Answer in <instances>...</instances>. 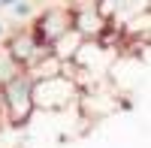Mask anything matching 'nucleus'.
<instances>
[{
    "instance_id": "1",
    "label": "nucleus",
    "mask_w": 151,
    "mask_h": 148,
    "mask_svg": "<svg viewBox=\"0 0 151 148\" xmlns=\"http://www.w3.org/2000/svg\"><path fill=\"white\" fill-rule=\"evenodd\" d=\"M82 85L73 76H58V79H45L36 82L33 88V100H36V112H64V109L82 103Z\"/></svg>"
},
{
    "instance_id": "2",
    "label": "nucleus",
    "mask_w": 151,
    "mask_h": 148,
    "mask_svg": "<svg viewBox=\"0 0 151 148\" xmlns=\"http://www.w3.org/2000/svg\"><path fill=\"white\" fill-rule=\"evenodd\" d=\"M33 88L36 82L27 70H18L6 85H3V106H6V121L9 124H27L36 112V100H33Z\"/></svg>"
},
{
    "instance_id": "3",
    "label": "nucleus",
    "mask_w": 151,
    "mask_h": 148,
    "mask_svg": "<svg viewBox=\"0 0 151 148\" xmlns=\"http://www.w3.org/2000/svg\"><path fill=\"white\" fill-rule=\"evenodd\" d=\"M30 30L36 36V42L52 52L55 42L64 40L73 30V6H48V9H42L40 15L30 21Z\"/></svg>"
},
{
    "instance_id": "4",
    "label": "nucleus",
    "mask_w": 151,
    "mask_h": 148,
    "mask_svg": "<svg viewBox=\"0 0 151 148\" xmlns=\"http://www.w3.org/2000/svg\"><path fill=\"white\" fill-rule=\"evenodd\" d=\"M3 48H6L9 60H12L18 70H30L40 57L48 55V48H42L40 42H36V36H33V30H30V24L15 27V30L6 36V45H3Z\"/></svg>"
},
{
    "instance_id": "5",
    "label": "nucleus",
    "mask_w": 151,
    "mask_h": 148,
    "mask_svg": "<svg viewBox=\"0 0 151 148\" xmlns=\"http://www.w3.org/2000/svg\"><path fill=\"white\" fill-rule=\"evenodd\" d=\"M109 27H112V24L106 21L103 12H100L97 0H76V3H73V30H79L88 42L103 40Z\"/></svg>"
},
{
    "instance_id": "6",
    "label": "nucleus",
    "mask_w": 151,
    "mask_h": 148,
    "mask_svg": "<svg viewBox=\"0 0 151 148\" xmlns=\"http://www.w3.org/2000/svg\"><path fill=\"white\" fill-rule=\"evenodd\" d=\"M112 57H115V45H103L100 40H94V42H85L82 45V52L76 55V60H73V67L76 70H85V79H88L91 73L109 70Z\"/></svg>"
},
{
    "instance_id": "7",
    "label": "nucleus",
    "mask_w": 151,
    "mask_h": 148,
    "mask_svg": "<svg viewBox=\"0 0 151 148\" xmlns=\"http://www.w3.org/2000/svg\"><path fill=\"white\" fill-rule=\"evenodd\" d=\"M64 70H67V64L48 52L45 57H40V60H36V64H33L27 73L33 76V82H45V79H58V76H64Z\"/></svg>"
},
{
    "instance_id": "8",
    "label": "nucleus",
    "mask_w": 151,
    "mask_h": 148,
    "mask_svg": "<svg viewBox=\"0 0 151 148\" xmlns=\"http://www.w3.org/2000/svg\"><path fill=\"white\" fill-rule=\"evenodd\" d=\"M85 42H88V40H85L79 30H70L64 40H58V42H55L52 55H55V57H60L64 64H73V60H76V55L82 52V45H85Z\"/></svg>"
},
{
    "instance_id": "9",
    "label": "nucleus",
    "mask_w": 151,
    "mask_h": 148,
    "mask_svg": "<svg viewBox=\"0 0 151 148\" xmlns=\"http://www.w3.org/2000/svg\"><path fill=\"white\" fill-rule=\"evenodd\" d=\"M12 18H18V21H33L36 15H33V3H30V0H21V3L15 6V9H12Z\"/></svg>"
},
{
    "instance_id": "10",
    "label": "nucleus",
    "mask_w": 151,
    "mask_h": 148,
    "mask_svg": "<svg viewBox=\"0 0 151 148\" xmlns=\"http://www.w3.org/2000/svg\"><path fill=\"white\" fill-rule=\"evenodd\" d=\"M21 0H0V9H15Z\"/></svg>"
},
{
    "instance_id": "11",
    "label": "nucleus",
    "mask_w": 151,
    "mask_h": 148,
    "mask_svg": "<svg viewBox=\"0 0 151 148\" xmlns=\"http://www.w3.org/2000/svg\"><path fill=\"white\" fill-rule=\"evenodd\" d=\"M6 36V24H3V18H0V40Z\"/></svg>"
},
{
    "instance_id": "12",
    "label": "nucleus",
    "mask_w": 151,
    "mask_h": 148,
    "mask_svg": "<svg viewBox=\"0 0 151 148\" xmlns=\"http://www.w3.org/2000/svg\"><path fill=\"white\" fill-rule=\"evenodd\" d=\"M3 121H6V118H3V112H0V127H3Z\"/></svg>"
}]
</instances>
